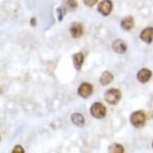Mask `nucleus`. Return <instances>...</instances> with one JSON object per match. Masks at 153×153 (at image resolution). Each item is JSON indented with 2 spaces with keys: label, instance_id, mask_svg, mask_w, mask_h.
Masks as SVG:
<instances>
[{
  "label": "nucleus",
  "instance_id": "f257e3e1",
  "mask_svg": "<svg viewBox=\"0 0 153 153\" xmlns=\"http://www.w3.org/2000/svg\"><path fill=\"white\" fill-rule=\"evenodd\" d=\"M147 116L143 111L139 110L131 113L130 116V122L131 125L136 128H141L145 125Z\"/></svg>",
  "mask_w": 153,
  "mask_h": 153
},
{
  "label": "nucleus",
  "instance_id": "f03ea898",
  "mask_svg": "<svg viewBox=\"0 0 153 153\" xmlns=\"http://www.w3.org/2000/svg\"><path fill=\"white\" fill-rule=\"evenodd\" d=\"M122 98V92L116 88H110L104 93V100L111 105H116Z\"/></svg>",
  "mask_w": 153,
  "mask_h": 153
},
{
  "label": "nucleus",
  "instance_id": "7ed1b4c3",
  "mask_svg": "<svg viewBox=\"0 0 153 153\" xmlns=\"http://www.w3.org/2000/svg\"><path fill=\"white\" fill-rule=\"evenodd\" d=\"M90 113L94 118L101 120L104 118L107 115V108L103 103L95 102L91 106Z\"/></svg>",
  "mask_w": 153,
  "mask_h": 153
},
{
  "label": "nucleus",
  "instance_id": "20e7f679",
  "mask_svg": "<svg viewBox=\"0 0 153 153\" xmlns=\"http://www.w3.org/2000/svg\"><path fill=\"white\" fill-rule=\"evenodd\" d=\"M113 9V3L111 0H103L98 5V12L103 16H108Z\"/></svg>",
  "mask_w": 153,
  "mask_h": 153
},
{
  "label": "nucleus",
  "instance_id": "39448f33",
  "mask_svg": "<svg viewBox=\"0 0 153 153\" xmlns=\"http://www.w3.org/2000/svg\"><path fill=\"white\" fill-rule=\"evenodd\" d=\"M78 95L83 99H87L90 97L93 93V87L89 83H81L77 91Z\"/></svg>",
  "mask_w": 153,
  "mask_h": 153
},
{
  "label": "nucleus",
  "instance_id": "423d86ee",
  "mask_svg": "<svg viewBox=\"0 0 153 153\" xmlns=\"http://www.w3.org/2000/svg\"><path fill=\"white\" fill-rule=\"evenodd\" d=\"M70 32L74 39H79L83 35V26L82 23L74 22L70 26Z\"/></svg>",
  "mask_w": 153,
  "mask_h": 153
},
{
  "label": "nucleus",
  "instance_id": "0eeeda50",
  "mask_svg": "<svg viewBox=\"0 0 153 153\" xmlns=\"http://www.w3.org/2000/svg\"><path fill=\"white\" fill-rule=\"evenodd\" d=\"M152 71L149 70L148 68H142L137 72L136 78L140 83H146L150 80V79L152 78Z\"/></svg>",
  "mask_w": 153,
  "mask_h": 153
},
{
  "label": "nucleus",
  "instance_id": "6e6552de",
  "mask_svg": "<svg viewBox=\"0 0 153 153\" xmlns=\"http://www.w3.org/2000/svg\"><path fill=\"white\" fill-rule=\"evenodd\" d=\"M140 38L142 41L147 44H150L153 41V27H148L144 28L141 31Z\"/></svg>",
  "mask_w": 153,
  "mask_h": 153
},
{
  "label": "nucleus",
  "instance_id": "1a4fd4ad",
  "mask_svg": "<svg viewBox=\"0 0 153 153\" xmlns=\"http://www.w3.org/2000/svg\"><path fill=\"white\" fill-rule=\"evenodd\" d=\"M113 51L118 54H123L128 50V45L125 41L122 39H116L112 42L111 44Z\"/></svg>",
  "mask_w": 153,
  "mask_h": 153
},
{
  "label": "nucleus",
  "instance_id": "9d476101",
  "mask_svg": "<svg viewBox=\"0 0 153 153\" xmlns=\"http://www.w3.org/2000/svg\"><path fill=\"white\" fill-rule=\"evenodd\" d=\"M71 122L79 128H83L85 125V119L81 113H73L71 117Z\"/></svg>",
  "mask_w": 153,
  "mask_h": 153
},
{
  "label": "nucleus",
  "instance_id": "9b49d317",
  "mask_svg": "<svg viewBox=\"0 0 153 153\" xmlns=\"http://www.w3.org/2000/svg\"><path fill=\"white\" fill-rule=\"evenodd\" d=\"M72 61L76 71H80L84 61V55L82 52L75 53L72 56Z\"/></svg>",
  "mask_w": 153,
  "mask_h": 153
},
{
  "label": "nucleus",
  "instance_id": "f8f14e48",
  "mask_svg": "<svg viewBox=\"0 0 153 153\" xmlns=\"http://www.w3.org/2000/svg\"><path fill=\"white\" fill-rule=\"evenodd\" d=\"M114 79V75H112V73L108 71H105L104 72L102 73V75H100V83L101 85L106 86L110 84Z\"/></svg>",
  "mask_w": 153,
  "mask_h": 153
},
{
  "label": "nucleus",
  "instance_id": "ddd939ff",
  "mask_svg": "<svg viewBox=\"0 0 153 153\" xmlns=\"http://www.w3.org/2000/svg\"><path fill=\"white\" fill-rule=\"evenodd\" d=\"M135 25L134 19L132 16H127L121 21L120 26L122 29L124 30H131Z\"/></svg>",
  "mask_w": 153,
  "mask_h": 153
},
{
  "label": "nucleus",
  "instance_id": "4468645a",
  "mask_svg": "<svg viewBox=\"0 0 153 153\" xmlns=\"http://www.w3.org/2000/svg\"><path fill=\"white\" fill-rule=\"evenodd\" d=\"M108 153H124V148L120 143H112L108 148Z\"/></svg>",
  "mask_w": 153,
  "mask_h": 153
},
{
  "label": "nucleus",
  "instance_id": "2eb2a0df",
  "mask_svg": "<svg viewBox=\"0 0 153 153\" xmlns=\"http://www.w3.org/2000/svg\"><path fill=\"white\" fill-rule=\"evenodd\" d=\"M63 7L66 8V10H75L78 7V3L76 0H64L63 1Z\"/></svg>",
  "mask_w": 153,
  "mask_h": 153
},
{
  "label": "nucleus",
  "instance_id": "dca6fc26",
  "mask_svg": "<svg viewBox=\"0 0 153 153\" xmlns=\"http://www.w3.org/2000/svg\"><path fill=\"white\" fill-rule=\"evenodd\" d=\"M56 12H57V16H58V19L59 21H62L63 20V19L64 18L66 15V12H67V10H66V8L62 6V7H59L56 9Z\"/></svg>",
  "mask_w": 153,
  "mask_h": 153
},
{
  "label": "nucleus",
  "instance_id": "f3484780",
  "mask_svg": "<svg viewBox=\"0 0 153 153\" xmlns=\"http://www.w3.org/2000/svg\"><path fill=\"white\" fill-rule=\"evenodd\" d=\"M11 153H25V152L21 145H15V148H13Z\"/></svg>",
  "mask_w": 153,
  "mask_h": 153
},
{
  "label": "nucleus",
  "instance_id": "a211bd4d",
  "mask_svg": "<svg viewBox=\"0 0 153 153\" xmlns=\"http://www.w3.org/2000/svg\"><path fill=\"white\" fill-rule=\"evenodd\" d=\"M97 1L98 0H83V3L87 7H93V6L96 4Z\"/></svg>",
  "mask_w": 153,
  "mask_h": 153
},
{
  "label": "nucleus",
  "instance_id": "6ab92c4d",
  "mask_svg": "<svg viewBox=\"0 0 153 153\" xmlns=\"http://www.w3.org/2000/svg\"><path fill=\"white\" fill-rule=\"evenodd\" d=\"M36 23H37V21H36V19L35 18H31L30 20V24L32 27H35V25H36Z\"/></svg>",
  "mask_w": 153,
  "mask_h": 153
},
{
  "label": "nucleus",
  "instance_id": "aec40b11",
  "mask_svg": "<svg viewBox=\"0 0 153 153\" xmlns=\"http://www.w3.org/2000/svg\"><path fill=\"white\" fill-rule=\"evenodd\" d=\"M152 148H153V142H152Z\"/></svg>",
  "mask_w": 153,
  "mask_h": 153
},
{
  "label": "nucleus",
  "instance_id": "412c9836",
  "mask_svg": "<svg viewBox=\"0 0 153 153\" xmlns=\"http://www.w3.org/2000/svg\"><path fill=\"white\" fill-rule=\"evenodd\" d=\"M0 140H1V137H0Z\"/></svg>",
  "mask_w": 153,
  "mask_h": 153
}]
</instances>
